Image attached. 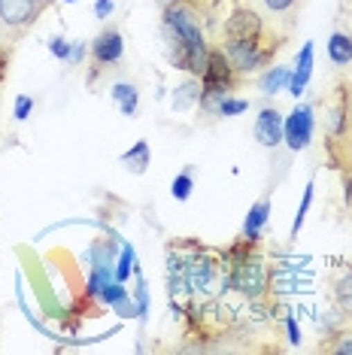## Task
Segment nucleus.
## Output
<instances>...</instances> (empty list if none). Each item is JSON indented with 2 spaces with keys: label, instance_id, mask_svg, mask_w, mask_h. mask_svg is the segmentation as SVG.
Listing matches in <instances>:
<instances>
[{
  "label": "nucleus",
  "instance_id": "1",
  "mask_svg": "<svg viewBox=\"0 0 352 355\" xmlns=\"http://www.w3.org/2000/svg\"><path fill=\"white\" fill-rule=\"evenodd\" d=\"M161 28L170 43L173 67L201 79L213 49L206 43V10L191 0H167L161 10Z\"/></svg>",
  "mask_w": 352,
  "mask_h": 355
},
{
  "label": "nucleus",
  "instance_id": "2",
  "mask_svg": "<svg viewBox=\"0 0 352 355\" xmlns=\"http://www.w3.org/2000/svg\"><path fill=\"white\" fill-rule=\"evenodd\" d=\"M322 143L325 158L334 171H352V76L334 83L322 101Z\"/></svg>",
  "mask_w": 352,
  "mask_h": 355
},
{
  "label": "nucleus",
  "instance_id": "3",
  "mask_svg": "<svg viewBox=\"0 0 352 355\" xmlns=\"http://www.w3.org/2000/svg\"><path fill=\"white\" fill-rule=\"evenodd\" d=\"M285 46V37L276 34L274 28H267L261 37H252V40H228L222 49H225L228 61L234 64V70L240 76H252V73H261L267 70L274 58L283 52Z\"/></svg>",
  "mask_w": 352,
  "mask_h": 355
},
{
  "label": "nucleus",
  "instance_id": "4",
  "mask_svg": "<svg viewBox=\"0 0 352 355\" xmlns=\"http://www.w3.org/2000/svg\"><path fill=\"white\" fill-rule=\"evenodd\" d=\"M225 268H228V288L243 295L249 304H261L270 295V270H267L261 249L240 258V261L225 264Z\"/></svg>",
  "mask_w": 352,
  "mask_h": 355
},
{
  "label": "nucleus",
  "instance_id": "5",
  "mask_svg": "<svg viewBox=\"0 0 352 355\" xmlns=\"http://www.w3.org/2000/svg\"><path fill=\"white\" fill-rule=\"evenodd\" d=\"M125 58V37L116 25H107L88 46V85H94L100 76L113 73Z\"/></svg>",
  "mask_w": 352,
  "mask_h": 355
},
{
  "label": "nucleus",
  "instance_id": "6",
  "mask_svg": "<svg viewBox=\"0 0 352 355\" xmlns=\"http://www.w3.org/2000/svg\"><path fill=\"white\" fill-rule=\"evenodd\" d=\"M49 3L43 0H0V31L10 40L25 37Z\"/></svg>",
  "mask_w": 352,
  "mask_h": 355
},
{
  "label": "nucleus",
  "instance_id": "7",
  "mask_svg": "<svg viewBox=\"0 0 352 355\" xmlns=\"http://www.w3.org/2000/svg\"><path fill=\"white\" fill-rule=\"evenodd\" d=\"M313 131H316V116H313V107L310 103H298L289 119L283 122V140L289 143L292 152H301L310 146V140H313Z\"/></svg>",
  "mask_w": 352,
  "mask_h": 355
},
{
  "label": "nucleus",
  "instance_id": "8",
  "mask_svg": "<svg viewBox=\"0 0 352 355\" xmlns=\"http://www.w3.org/2000/svg\"><path fill=\"white\" fill-rule=\"evenodd\" d=\"M264 31H267V25H264L261 12L255 10V6H234V10L228 12L225 25H222V37L228 40H252V37H261Z\"/></svg>",
  "mask_w": 352,
  "mask_h": 355
},
{
  "label": "nucleus",
  "instance_id": "9",
  "mask_svg": "<svg viewBox=\"0 0 352 355\" xmlns=\"http://www.w3.org/2000/svg\"><path fill=\"white\" fill-rule=\"evenodd\" d=\"M328 301L334 304V310L340 316L352 319V264H340L328 279Z\"/></svg>",
  "mask_w": 352,
  "mask_h": 355
},
{
  "label": "nucleus",
  "instance_id": "10",
  "mask_svg": "<svg viewBox=\"0 0 352 355\" xmlns=\"http://www.w3.org/2000/svg\"><path fill=\"white\" fill-rule=\"evenodd\" d=\"M255 140L267 149H276L283 143V112L276 107H264L255 119Z\"/></svg>",
  "mask_w": 352,
  "mask_h": 355
},
{
  "label": "nucleus",
  "instance_id": "11",
  "mask_svg": "<svg viewBox=\"0 0 352 355\" xmlns=\"http://www.w3.org/2000/svg\"><path fill=\"white\" fill-rule=\"evenodd\" d=\"M310 73H313V43H303V49L298 55V70H294L292 79H289V92L294 94V98H301L303 94Z\"/></svg>",
  "mask_w": 352,
  "mask_h": 355
},
{
  "label": "nucleus",
  "instance_id": "12",
  "mask_svg": "<svg viewBox=\"0 0 352 355\" xmlns=\"http://www.w3.org/2000/svg\"><path fill=\"white\" fill-rule=\"evenodd\" d=\"M316 349L328 352V355H352V322L337 328V331H331L325 340H319Z\"/></svg>",
  "mask_w": 352,
  "mask_h": 355
},
{
  "label": "nucleus",
  "instance_id": "13",
  "mask_svg": "<svg viewBox=\"0 0 352 355\" xmlns=\"http://www.w3.org/2000/svg\"><path fill=\"white\" fill-rule=\"evenodd\" d=\"M328 58H331V64H337V67L352 64V34L334 31L331 40H328Z\"/></svg>",
  "mask_w": 352,
  "mask_h": 355
},
{
  "label": "nucleus",
  "instance_id": "14",
  "mask_svg": "<svg viewBox=\"0 0 352 355\" xmlns=\"http://www.w3.org/2000/svg\"><path fill=\"white\" fill-rule=\"evenodd\" d=\"M289 79H292L289 67H267V70H261V76H258V88L264 94H276L289 85Z\"/></svg>",
  "mask_w": 352,
  "mask_h": 355
},
{
  "label": "nucleus",
  "instance_id": "15",
  "mask_svg": "<svg viewBox=\"0 0 352 355\" xmlns=\"http://www.w3.org/2000/svg\"><path fill=\"white\" fill-rule=\"evenodd\" d=\"M303 0H261L264 12L270 15L274 21H292L294 15H298Z\"/></svg>",
  "mask_w": 352,
  "mask_h": 355
},
{
  "label": "nucleus",
  "instance_id": "16",
  "mask_svg": "<svg viewBox=\"0 0 352 355\" xmlns=\"http://www.w3.org/2000/svg\"><path fill=\"white\" fill-rule=\"evenodd\" d=\"M149 161H152V152H149V143H146V140H140L137 146H131V149H127L125 155H122V164H125L131 173H146Z\"/></svg>",
  "mask_w": 352,
  "mask_h": 355
},
{
  "label": "nucleus",
  "instance_id": "17",
  "mask_svg": "<svg viewBox=\"0 0 352 355\" xmlns=\"http://www.w3.org/2000/svg\"><path fill=\"white\" fill-rule=\"evenodd\" d=\"M267 209H270V198H261L258 204L249 209V216H246V222H243V237H258L261 225L267 222Z\"/></svg>",
  "mask_w": 352,
  "mask_h": 355
},
{
  "label": "nucleus",
  "instance_id": "18",
  "mask_svg": "<svg viewBox=\"0 0 352 355\" xmlns=\"http://www.w3.org/2000/svg\"><path fill=\"white\" fill-rule=\"evenodd\" d=\"M113 98L118 101V107H122L125 116H134V112H137L140 94H137V85H134V83H118L113 88Z\"/></svg>",
  "mask_w": 352,
  "mask_h": 355
},
{
  "label": "nucleus",
  "instance_id": "19",
  "mask_svg": "<svg viewBox=\"0 0 352 355\" xmlns=\"http://www.w3.org/2000/svg\"><path fill=\"white\" fill-rule=\"evenodd\" d=\"M197 98H201V79L195 76L191 83H186V85L179 88V94L173 98V107L176 110H186L188 103H197Z\"/></svg>",
  "mask_w": 352,
  "mask_h": 355
},
{
  "label": "nucleus",
  "instance_id": "20",
  "mask_svg": "<svg viewBox=\"0 0 352 355\" xmlns=\"http://www.w3.org/2000/svg\"><path fill=\"white\" fill-rule=\"evenodd\" d=\"M191 189H195V171H191V167H186V171H182V173L173 180V198H176V200H188Z\"/></svg>",
  "mask_w": 352,
  "mask_h": 355
},
{
  "label": "nucleus",
  "instance_id": "21",
  "mask_svg": "<svg viewBox=\"0 0 352 355\" xmlns=\"http://www.w3.org/2000/svg\"><path fill=\"white\" fill-rule=\"evenodd\" d=\"M249 110V101H243V98H234V94H228V98H222L219 101V110H215V116H240V112H246Z\"/></svg>",
  "mask_w": 352,
  "mask_h": 355
},
{
  "label": "nucleus",
  "instance_id": "22",
  "mask_svg": "<svg viewBox=\"0 0 352 355\" xmlns=\"http://www.w3.org/2000/svg\"><path fill=\"white\" fill-rule=\"evenodd\" d=\"M310 204H313V182L303 189V200H301V209H298V216H294V225H292V237H298V231L303 228V219H307V209Z\"/></svg>",
  "mask_w": 352,
  "mask_h": 355
},
{
  "label": "nucleus",
  "instance_id": "23",
  "mask_svg": "<svg viewBox=\"0 0 352 355\" xmlns=\"http://www.w3.org/2000/svg\"><path fill=\"white\" fill-rule=\"evenodd\" d=\"M49 49H52V55H58L61 61H67L70 58V43L64 37H55L52 43H49Z\"/></svg>",
  "mask_w": 352,
  "mask_h": 355
},
{
  "label": "nucleus",
  "instance_id": "24",
  "mask_svg": "<svg viewBox=\"0 0 352 355\" xmlns=\"http://www.w3.org/2000/svg\"><path fill=\"white\" fill-rule=\"evenodd\" d=\"M340 185H343V207L352 213V171L340 173Z\"/></svg>",
  "mask_w": 352,
  "mask_h": 355
},
{
  "label": "nucleus",
  "instance_id": "25",
  "mask_svg": "<svg viewBox=\"0 0 352 355\" xmlns=\"http://www.w3.org/2000/svg\"><path fill=\"white\" fill-rule=\"evenodd\" d=\"M30 110H34V101L21 94V98L15 101V119H28V116H30Z\"/></svg>",
  "mask_w": 352,
  "mask_h": 355
},
{
  "label": "nucleus",
  "instance_id": "26",
  "mask_svg": "<svg viewBox=\"0 0 352 355\" xmlns=\"http://www.w3.org/2000/svg\"><path fill=\"white\" fill-rule=\"evenodd\" d=\"M85 58V46L82 43H70V58H67V64H79Z\"/></svg>",
  "mask_w": 352,
  "mask_h": 355
},
{
  "label": "nucleus",
  "instance_id": "27",
  "mask_svg": "<svg viewBox=\"0 0 352 355\" xmlns=\"http://www.w3.org/2000/svg\"><path fill=\"white\" fill-rule=\"evenodd\" d=\"M285 325H289V340H292V343H298V340H301V328H298V322H294L292 313L285 316Z\"/></svg>",
  "mask_w": 352,
  "mask_h": 355
},
{
  "label": "nucleus",
  "instance_id": "28",
  "mask_svg": "<svg viewBox=\"0 0 352 355\" xmlns=\"http://www.w3.org/2000/svg\"><path fill=\"white\" fill-rule=\"evenodd\" d=\"M94 12H98V19H107V15L113 12V0H98V3H94Z\"/></svg>",
  "mask_w": 352,
  "mask_h": 355
},
{
  "label": "nucleus",
  "instance_id": "29",
  "mask_svg": "<svg viewBox=\"0 0 352 355\" xmlns=\"http://www.w3.org/2000/svg\"><path fill=\"white\" fill-rule=\"evenodd\" d=\"M127 255H131V249H127V252L122 255V261H127ZM127 270H131V264H122V270H118V279H125V277H127Z\"/></svg>",
  "mask_w": 352,
  "mask_h": 355
},
{
  "label": "nucleus",
  "instance_id": "30",
  "mask_svg": "<svg viewBox=\"0 0 352 355\" xmlns=\"http://www.w3.org/2000/svg\"><path fill=\"white\" fill-rule=\"evenodd\" d=\"M191 3L204 6V10H206V12H210V10H213V6H215V3H219V0H191Z\"/></svg>",
  "mask_w": 352,
  "mask_h": 355
},
{
  "label": "nucleus",
  "instance_id": "31",
  "mask_svg": "<svg viewBox=\"0 0 352 355\" xmlns=\"http://www.w3.org/2000/svg\"><path fill=\"white\" fill-rule=\"evenodd\" d=\"M43 3H55V0H43Z\"/></svg>",
  "mask_w": 352,
  "mask_h": 355
},
{
  "label": "nucleus",
  "instance_id": "32",
  "mask_svg": "<svg viewBox=\"0 0 352 355\" xmlns=\"http://www.w3.org/2000/svg\"><path fill=\"white\" fill-rule=\"evenodd\" d=\"M67 3H73V0H67Z\"/></svg>",
  "mask_w": 352,
  "mask_h": 355
}]
</instances>
